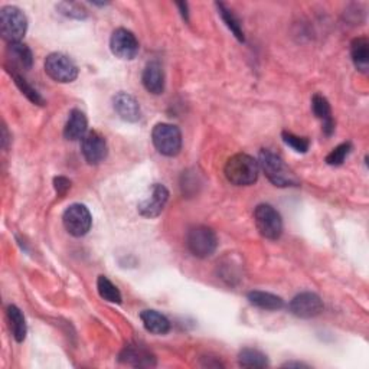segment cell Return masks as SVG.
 Returning a JSON list of instances; mask_svg holds the SVG:
<instances>
[{
    "instance_id": "cell-30",
    "label": "cell",
    "mask_w": 369,
    "mask_h": 369,
    "mask_svg": "<svg viewBox=\"0 0 369 369\" xmlns=\"http://www.w3.org/2000/svg\"><path fill=\"white\" fill-rule=\"evenodd\" d=\"M54 188L58 193V197H64L65 193L71 189V181L66 179L65 177H57L54 179Z\"/></svg>"
},
{
    "instance_id": "cell-19",
    "label": "cell",
    "mask_w": 369,
    "mask_h": 369,
    "mask_svg": "<svg viewBox=\"0 0 369 369\" xmlns=\"http://www.w3.org/2000/svg\"><path fill=\"white\" fill-rule=\"evenodd\" d=\"M140 319H142L145 329L153 335H166L170 330V322L156 310H143L140 313Z\"/></svg>"
},
{
    "instance_id": "cell-16",
    "label": "cell",
    "mask_w": 369,
    "mask_h": 369,
    "mask_svg": "<svg viewBox=\"0 0 369 369\" xmlns=\"http://www.w3.org/2000/svg\"><path fill=\"white\" fill-rule=\"evenodd\" d=\"M6 58L10 62V68L13 66L15 71H26V69H30L33 64V57H32V51L22 42H13L9 44L6 49Z\"/></svg>"
},
{
    "instance_id": "cell-20",
    "label": "cell",
    "mask_w": 369,
    "mask_h": 369,
    "mask_svg": "<svg viewBox=\"0 0 369 369\" xmlns=\"http://www.w3.org/2000/svg\"><path fill=\"white\" fill-rule=\"evenodd\" d=\"M247 298L250 303L258 309L262 310H280L285 307V300L280 296L267 293V291H260L254 290L247 294Z\"/></svg>"
},
{
    "instance_id": "cell-10",
    "label": "cell",
    "mask_w": 369,
    "mask_h": 369,
    "mask_svg": "<svg viewBox=\"0 0 369 369\" xmlns=\"http://www.w3.org/2000/svg\"><path fill=\"white\" fill-rule=\"evenodd\" d=\"M169 199V190L165 185L154 183L150 188L149 195L138 204V213L146 218H156L162 214Z\"/></svg>"
},
{
    "instance_id": "cell-22",
    "label": "cell",
    "mask_w": 369,
    "mask_h": 369,
    "mask_svg": "<svg viewBox=\"0 0 369 369\" xmlns=\"http://www.w3.org/2000/svg\"><path fill=\"white\" fill-rule=\"evenodd\" d=\"M6 314H8V321L10 325V330L13 333V338L16 342H24L26 338V322L22 312L17 309L16 306L10 305L6 309Z\"/></svg>"
},
{
    "instance_id": "cell-11",
    "label": "cell",
    "mask_w": 369,
    "mask_h": 369,
    "mask_svg": "<svg viewBox=\"0 0 369 369\" xmlns=\"http://www.w3.org/2000/svg\"><path fill=\"white\" fill-rule=\"evenodd\" d=\"M81 152L90 165H100L109 154V146L98 132H89L82 137Z\"/></svg>"
},
{
    "instance_id": "cell-1",
    "label": "cell",
    "mask_w": 369,
    "mask_h": 369,
    "mask_svg": "<svg viewBox=\"0 0 369 369\" xmlns=\"http://www.w3.org/2000/svg\"><path fill=\"white\" fill-rule=\"evenodd\" d=\"M225 178L235 186H250L258 179V162L245 153H237L226 161L224 168Z\"/></svg>"
},
{
    "instance_id": "cell-6",
    "label": "cell",
    "mask_w": 369,
    "mask_h": 369,
    "mask_svg": "<svg viewBox=\"0 0 369 369\" xmlns=\"http://www.w3.org/2000/svg\"><path fill=\"white\" fill-rule=\"evenodd\" d=\"M254 222L258 233L267 240H277L283 233V219L269 204H261L255 208Z\"/></svg>"
},
{
    "instance_id": "cell-31",
    "label": "cell",
    "mask_w": 369,
    "mask_h": 369,
    "mask_svg": "<svg viewBox=\"0 0 369 369\" xmlns=\"http://www.w3.org/2000/svg\"><path fill=\"white\" fill-rule=\"evenodd\" d=\"M177 6L181 9V13H182V16L185 17V19L188 21L189 19V13H188V3H177Z\"/></svg>"
},
{
    "instance_id": "cell-14",
    "label": "cell",
    "mask_w": 369,
    "mask_h": 369,
    "mask_svg": "<svg viewBox=\"0 0 369 369\" xmlns=\"http://www.w3.org/2000/svg\"><path fill=\"white\" fill-rule=\"evenodd\" d=\"M120 362L126 363V365H132L136 368H142V366H154L156 365V359L149 352L147 349H145L143 346L140 345H129L125 349L121 350L120 354Z\"/></svg>"
},
{
    "instance_id": "cell-7",
    "label": "cell",
    "mask_w": 369,
    "mask_h": 369,
    "mask_svg": "<svg viewBox=\"0 0 369 369\" xmlns=\"http://www.w3.org/2000/svg\"><path fill=\"white\" fill-rule=\"evenodd\" d=\"M45 73L54 81L66 84L77 80L78 66L69 57L61 54V52H54L45 60Z\"/></svg>"
},
{
    "instance_id": "cell-8",
    "label": "cell",
    "mask_w": 369,
    "mask_h": 369,
    "mask_svg": "<svg viewBox=\"0 0 369 369\" xmlns=\"http://www.w3.org/2000/svg\"><path fill=\"white\" fill-rule=\"evenodd\" d=\"M62 222L65 230L73 237H84L91 230L93 217L85 205L74 204L65 209Z\"/></svg>"
},
{
    "instance_id": "cell-29",
    "label": "cell",
    "mask_w": 369,
    "mask_h": 369,
    "mask_svg": "<svg viewBox=\"0 0 369 369\" xmlns=\"http://www.w3.org/2000/svg\"><path fill=\"white\" fill-rule=\"evenodd\" d=\"M58 8L61 9V13L69 17H75V19H84V17L87 16L85 9H82L77 3H61Z\"/></svg>"
},
{
    "instance_id": "cell-24",
    "label": "cell",
    "mask_w": 369,
    "mask_h": 369,
    "mask_svg": "<svg viewBox=\"0 0 369 369\" xmlns=\"http://www.w3.org/2000/svg\"><path fill=\"white\" fill-rule=\"evenodd\" d=\"M217 9H218V13L219 16L222 17V21L224 24L226 25V28L230 29L233 33H234V37L240 41V42H244L245 38H244V30L241 28V22L238 17L235 16V13L230 9V8H226L224 3H217L215 5Z\"/></svg>"
},
{
    "instance_id": "cell-12",
    "label": "cell",
    "mask_w": 369,
    "mask_h": 369,
    "mask_svg": "<svg viewBox=\"0 0 369 369\" xmlns=\"http://www.w3.org/2000/svg\"><path fill=\"white\" fill-rule=\"evenodd\" d=\"M290 312L302 319L314 318L323 312V302L322 298L310 291H305L297 294L290 302Z\"/></svg>"
},
{
    "instance_id": "cell-28",
    "label": "cell",
    "mask_w": 369,
    "mask_h": 369,
    "mask_svg": "<svg viewBox=\"0 0 369 369\" xmlns=\"http://www.w3.org/2000/svg\"><path fill=\"white\" fill-rule=\"evenodd\" d=\"M350 150H352V145L350 143H342L338 147L333 149L327 157H326V163L330 166H341L346 157L349 156Z\"/></svg>"
},
{
    "instance_id": "cell-3",
    "label": "cell",
    "mask_w": 369,
    "mask_h": 369,
    "mask_svg": "<svg viewBox=\"0 0 369 369\" xmlns=\"http://www.w3.org/2000/svg\"><path fill=\"white\" fill-rule=\"evenodd\" d=\"M186 245L189 251L198 258H208L217 251L218 238L213 228L205 225L192 226L188 231Z\"/></svg>"
},
{
    "instance_id": "cell-13",
    "label": "cell",
    "mask_w": 369,
    "mask_h": 369,
    "mask_svg": "<svg viewBox=\"0 0 369 369\" xmlns=\"http://www.w3.org/2000/svg\"><path fill=\"white\" fill-rule=\"evenodd\" d=\"M113 109L121 120L129 123H136L142 117L138 101L127 93H118L113 97Z\"/></svg>"
},
{
    "instance_id": "cell-23",
    "label": "cell",
    "mask_w": 369,
    "mask_h": 369,
    "mask_svg": "<svg viewBox=\"0 0 369 369\" xmlns=\"http://www.w3.org/2000/svg\"><path fill=\"white\" fill-rule=\"evenodd\" d=\"M238 363L242 368H266L269 366V359L261 350L245 348L238 354Z\"/></svg>"
},
{
    "instance_id": "cell-5",
    "label": "cell",
    "mask_w": 369,
    "mask_h": 369,
    "mask_svg": "<svg viewBox=\"0 0 369 369\" xmlns=\"http://www.w3.org/2000/svg\"><path fill=\"white\" fill-rule=\"evenodd\" d=\"M152 140L156 150L168 157L179 154L182 149L181 130L177 126L168 125V123H159L153 127Z\"/></svg>"
},
{
    "instance_id": "cell-25",
    "label": "cell",
    "mask_w": 369,
    "mask_h": 369,
    "mask_svg": "<svg viewBox=\"0 0 369 369\" xmlns=\"http://www.w3.org/2000/svg\"><path fill=\"white\" fill-rule=\"evenodd\" d=\"M97 290L101 298H104L105 302L109 303H114V305H120L121 303V293L117 289V286H114L111 281L105 277V276H100L97 278Z\"/></svg>"
},
{
    "instance_id": "cell-17",
    "label": "cell",
    "mask_w": 369,
    "mask_h": 369,
    "mask_svg": "<svg viewBox=\"0 0 369 369\" xmlns=\"http://www.w3.org/2000/svg\"><path fill=\"white\" fill-rule=\"evenodd\" d=\"M87 129H89V121H87L85 114L74 109L68 116L66 125L64 127V136L66 140H80L87 134Z\"/></svg>"
},
{
    "instance_id": "cell-18",
    "label": "cell",
    "mask_w": 369,
    "mask_h": 369,
    "mask_svg": "<svg viewBox=\"0 0 369 369\" xmlns=\"http://www.w3.org/2000/svg\"><path fill=\"white\" fill-rule=\"evenodd\" d=\"M312 110L316 117L322 120L325 134L332 136V133L335 132V121H333L332 118V110H330L329 101L321 94H314L312 98Z\"/></svg>"
},
{
    "instance_id": "cell-21",
    "label": "cell",
    "mask_w": 369,
    "mask_h": 369,
    "mask_svg": "<svg viewBox=\"0 0 369 369\" xmlns=\"http://www.w3.org/2000/svg\"><path fill=\"white\" fill-rule=\"evenodd\" d=\"M350 55L358 71L366 73L369 66V41L365 37L355 38L350 44Z\"/></svg>"
},
{
    "instance_id": "cell-32",
    "label": "cell",
    "mask_w": 369,
    "mask_h": 369,
    "mask_svg": "<svg viewBox=\"0 0 369 369\" xmlns=\"http://www.w3.org/2000/svg\"><path fill=\"white\" fill-rule=\"evenodd\" d=\"M285 368H291V366H296V368H302V366H306L305 363H298V362H287L283 365Z\"/></svg>"
},
{
    "instance_id": "cell-26",
    "label": "cell",
    "mask_w": 369,
    "mask_h": 369,
    "mask_svg": "<svg viewBox=\"0 0 369 369\" xmlns=\"http://www.w3.org/2000/svg\"><path fill=\"white\" fill-rule=\"evenodd\" d=\"M12 74V78L15 80V84L17 85V89H19L22 91V94L29 100L32 101L33 104H38V105H44L45 104V100L42 98V96L33 89V87H30L28 84V81L19 75V74H15V73H10Z\"/></svg>"
},
{
    "instance_id": "cell-15",
    "label": "cell",
    "mask_w": 369,
    "mask_h": 369,
    "mask_svg": "<svg viewBox=\"0 0 369 369\" xmlns=\"http://www.w3.org/2000/svg\"><path fill=\"white\" fill-rule=\"evenodd\" d=\"M142 82L150 94H162L165 91V73L162 65L157 61L149 62L143 71Z\"/></svg>"
},
{
    "instance_id": "cell-4",
    "label": "cell",
    "mask_w": 369,
    "mask_h": 369,
    "mask_svg": "<svg viewBox=\"0 0 369 369\" xmlns=\"http://www.w3.org/2000/svg\"><path fill=\"white\" fill-rule=\"evenodd\" d=\"M28 29L25 13L16 6H5L0 12V32L9 44L21 42Z\"/></svg>"
},
{
    "instance_id": "cell-27",
    "label": "cell",
    "mask_w": 369,
    "mask_h": 369,
    "mask_svg": "<svg viewBox=\"0 0 369 369\" xmlns=\"http://www.w3.org/2000/svg\"><path fill=\"white\" fill-rule=\"evenodd\" d=\"M281 137H283V142L297 153H306L310 147V142H309L307 137L296 136V134L289 133V132H283Z\"/></svg>"
},
{
    "instance_id": "cell-9",
    "label": "cell",
    "mask_w": 369,
    "mask_h": 369,
    "mask_svg": "<svg viewBox=\"0 0 369 369\" xmlns=\"http://www.w3.org/2000/svg\"><path fill=\"white\" fill-rule=\"evenodd\" d=\"M110 48L117 58L132 61L137 57L140 45L133 32L125 28H118L111 35Z\"/></svg>"
},
{
    "instance_id": "cell-2",
    "label": "cell",
    "mask_w": 369,
    "mask_h": 369,
    "mask_svg": "<svg viewBox=\"0 0 369 369\" xmlns=\"http://www.w3.org/2000/svg\"><path fill=\"white\" fill-rule=\"evenodd\" d=\"M258 166L264 172L267 179L278 188H287V186H296L298 183L297 178L293 174V172L285 165L283 159L271 150H261Z\"/></svg>"
}]
</instances>
